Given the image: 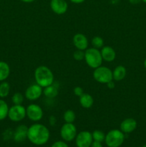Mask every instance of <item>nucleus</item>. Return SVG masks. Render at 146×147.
<instances>
[{
	"instance_id": "nucleus-1",
	"label": "nucleus",
	"mask_w": 146,
	"mask_h": 147,
	"mask_svg": "<svg viewBox=\"0 0 146 147\" xmlns=\"http://www.w3.org/2000/svg\"><path fill=\"white\" fill-rule=\"evenodd\" d=\"M50 133L47 126L41 123H34L28 128L27 138L30 142L41 146L49 141Z\"/></svg>"
},
{
	"instance_id": "nucleus-2",
	"label": "nucleus",
	"mask_w": 146,
	"mask_h": 147,
	"mask_svg": "<svg viewBox=\"0 0 146 147\" xmlns=\"http://www.w3.org/2000/svg\"><path fill=\"white\" fill-rule=\"evenodd\" d=\"M34 79L37 84L42 88H46L54 83V74L48 67L41 65L34 70Z\"/></svg>"
},
{
	"instance_id": "nucleus-3",
	"label": "nucleus",
	"mask_w": 146,
	"mask_h": 147,
	"mask_svg": "<svg viewBox=\"0 0 146 147\" xmlns=\"http://www.w3.org/2000/svg\"><path fill=\"white\" fill-rule=\"evenodd\" d=\"M84 60L90 67L95 69L102 65V57L99 49L90 47L84 50Z\"/></svg>"
},
{
	"instance_id": "nucleus-4",
	"label": "nucleus",
	"mask_w": 146,
	"mask_h": 147,
	"mask_svg": "<svg viewBox=\"0 0 146 147\" xmlns=\"http://www.w3.org/2000/svg\"><path fill=\"white\" fill-rule=\"evenodd\" d=\"M125 140V134L118 129H113L110 131L105 136L104 142L109 147H119L123 144Z\"/></svg>"
},
{
	"instance_id": "nucleus-5",
	"label": "nucleus",
	"mask_w": 146,
	"mask_h": 147,
	"mask_svg": "<svg viewBox=\"0 0 146 147\" xmlns=\"http://www.w3.org/2000/svg\"><path fill=\"white\" fill-rule=\"evenodd\" d=\"M93 78L98 83L107 84L108 82L113 80V71L109 67L101 65L94 69Z\"/></svg>"
},
{
	"instance_id": "nucleus-6",
	"label": "nucleus",
	"mask_w": 146,
	"mask_h": 147,
	"mask_svg": "<svg viewBox=\"0 0 146 147\" xmlns=\"http://www.w3.org/2000/svg\"><path fill=\"white\" fill-rule=\"evenodd\" d=\"M26 116V108L22 105H14L9 109L8 117L11 121L19 122Z\"/></svg>"
},
{
	"instance_id": "nucleus-7",
	"label": "nucleus",
	"mask_w": 146,
	"mask_h": 147,
	"mask_svg": "<svg viewBox=\"0 0 146 147\" xmlns=\"http://www.w3.org/2000/svg\"><path fill=\"white\" fill-rule=\"evenodd\" d=\"M26 114L30 121L37 122L42 119L44 113L41 106L35 103H31L26 108Z\"/></svg>"
},
{
	"instance_id": "nucleus-8",
	"label": "nucleus",
	"mask_w": 146,
	"mask_h": 147,
	"mask_svg": "<svg viewBox=\"0 0 146 147\" xmlns=\"http://www.w3.org/2000/svg\"><path fill=\"white\" fill-rule=\"evenodd\" d=\"M60 136L65 142H72L77 136V128L73 123H65L60 129Z\"/></svg>"
},
{
	"instance_id": "nucleus-9",
	"label": "nucleus",
	"mask_w": 146,
	"mask_h": 147,
	"mask_svg": "<svg viewBox=\"0 0 146 147\" xmlns=\"http://www.w3.org/2000/svg\"><path fill=\"white\" fill-rule=\"evenodd\" d=\"M43 88L38 84L30 85L24 92V97L29 100H36L40 98L43 93Z\"/></svg>"
},
{
	"instance_id": "nucleus-10",
	"label": "nucleus",
	"mask_w": 146,
	"mask_h": 147,
	"mask_svg": "<svg viewBox=\"0 0 146 147\" xmlns=\"http://www.w3.org/2000/svg\"><path fill=\"white\" fill-rule=\"evenodd\" d=\"M92 142V135L87 131H82L76 136V145L77 147H90Z\"/></svg>"
},
{
	"instance_id": "nucleus-11",
	"label": "nucleus",
	"mask_w": 146,
	"mask_h": 147,
	"mask_svg": "<svg viewBox=\"0 0 146 147\" xmlns=\"http://www.w3.org/2000/svg\"><path fill=\"white\" fill-rule=\"evenodd\" d=\"M50 8L56 14L62 15L67 12L68 4L66 0H50Z\"/></svg>"
},
{
	"instance_id": "nucleus-12",
	"label": "nucleus",
	"mask_w": 146,
	"mask_h": 147,
	"mask_svg": "<svg viewBox=\"0 0 146 147\" xmlns=\"http://www.w3.org/2000/svg\"><path fill=\"white\" fill-rule=\"evenodd\" d=\"M72 42L77 50L84 51L88 47V39L84 34H82V33H77V34H74V37H73Z\"/></svg>"
},
{
	"instance_id": "nucleus-13",
	"label": "nucleus",
	"mask_w": 146,
	"mask_h": 147,
	"mask_svg": "<svg viewBox=\"0 0 146 147\" xmlns=\"http://www.w3.org/2000/svg\"><path fill=\"white\" fill-rule=\"evenodd\" d=\"M137 121L133 118H127L120 123V131L124 134L132 133L137 128Z\"/></svg>"
},
{
	"instance_id": "nucleus-14",
	"label": "nucleus",
	"mask_w": 146,
	"mask_h": 147,
	"mask_svg": "<svg viewBox=\"0 0 146 147\" xmlns=\"http://www.w3.org/2000/svg\"><path fill=\"white\" fill-rule=\"evenodd\" d=\"M102 60L107 63L114 61L116 57V53L114 49L110 46H103L100 50Z\"/></svg>"
},
{
	"instance_id": "nucleus-15",
	"label": "nucleus",
	"mask_w": 146,
	"mask_h": 147,
	"mask_svg": "<svg viewBox=\"0 0 146 147\" xmlns=\"http://www.w3.org/2000/svg\"><path fill=\"white\" fill-rule=\"evenodd\" d=\"M28 128L25 125H20L16 129L14 134V140L17 142H24L27 138Z\"/></svg>"
},
{
	"instance_id": "nucleus-16",
	"label": "nucleus",
	"mask_w": 146,
	"mask_h": 147,
	"mask_svg": "<svg viewBox=\"0 0 146 147\" xmlns=\"http://www.w3.org/2000/svg\"><path fill=\"white\" fill-rule=\"evenodd\" d=\"M44 90H43V94L44 96L49 98H54L57 97L59 93V86L56 85V83H53L50 86H47V87L44 88Z\"/></svg>"
},
{
	"instance_id": "nucleus-17",
	"label": "nucleus",
	"mask_w": 146,
	"mask_h": 147,
	"mask_svg": "<svg viewBox=\"0 0 146 147\" xmlns=\"http://www.w3.org/2000/svg\"><path fill=\"white\" fill-rule=\"evenodd\" d=\"M126 74H127V70H126L125 67L121 65H117L113 71V80L121 81L125 78Z\"/></svg>"
},
{
	"instance_id": "nucleus-18",
	"label": "nucleus",
	"mask_w": 146,
	"mask_h": 147,
	"mask_svg": "<svg viewBox=\"0 0 146 147\" xmlns=\"http://www.w3.org/2000/svg\"><path fill=\"white\" fill-rule=\"evenodd\" d=\"M80 98V103L81 106L84 109H90L93 106L94 103V99L92 96L89 93H84Z\"/></svg>"
},
{
	"instance_id": "nucleus-19",
	"label": "nucleus",
	"mask_w": 146,
	"mask_h": 147,
	"mask_svg": "<svg viewBox=\"0 0 146 147\" xmlns=\"http://www.w3.org/2000/svg\"><path fill=\"white\" fill-rule=\"evenodd\" d=\"M10 75V67L6 62L0 61V82L5 81Z\"/></svg>"
},
{
	"instance_id": "nucleus-20",
	"label": "nucleus",
	"mask_w": 146,
	"mask_h": 147,
	"mask_svg": "<svg viewBox=\"0 0 146 147\" xmlns=\"http://www.w3.org/2000/svg\"><path fill=\"white\" fill-rule=\"evenodd\" d=\"M9 108L8 104L5 100L0 99V121H3L8 117L9 113Z\"/></svg>"
},
{
	"instance_id": "nucleus-21",
	"label": "nucleus",
	"mask_w": 146,
	"mask_h": 147,
	"mask_svg": "<svg viewBox=\"0 0 146 147\" xmlns=\"http://www.w3.org/2000/svg\"><path fill=\"white\" fill-rule=\"evenodd\" d=\"M10 92V85L6 81L1 82L0 84V98H4L9 96Z\"/></svg>"
},
{
	"instance_id": "nucleus-22",
	"label": "nucleus",
	"mask_w": 146,
	"mask_h": 147,
	"mask_svg": "<svg viewBox=\"0 0 146 147\" xmlns=\"http://www.w3.org/2000/svg\"><path fill=\"white\" fill-rule=\"evenodd\" d=\"M63 119L65 123H73L76 119V114L72 110H67L63 114Z\"/></svg>"
},
{
	"instance_id": "nucleus-23",
	"label": "nucleus",
	"mask_w": 146,
	"mask_h": 147,
	"mask_svg": "<svg viewBox=\"0 0 146 147\" xmlns=\"http://www.w3.org/2000/svg\"><path fill=\"white\" fill-rule=\"evenodd\" d=\"M92 45L93 47L97 49H101L104 46V40L100 36H95L92 39Z\"/></svg>"
},
{
	"instance_id": "nucleus-24",
	"label": "nucleus",
	"mask_w": 146,
	"mask_h": 147,
	"mask_svg": "<svg viewBox=\"0 0 146 147\" xmlns=\"http://www.w3.org/2000/svg\"><path fill=\"white\" fill-rule=\"evenodd\" d=\"M92 135L93 140L96 141V142H102L103 141H104V139H105L104 134L100 130L94 131L93 133L92 134Z\"/></svg>"
},
{
	"instance_id": "nucleus-25",
	"label": "nucleus",
	"mask_w": 146,
	"mask_h": 147,
	"mask_svg": "<svg viewBox=\"0 0 146 147\" xmlns=\"http://www.w3.org/2000/svg\"><path fill=\"white\" fill-rule=\"evenodd\" d=\"M24 96L21 93H15L11 98L14 105H21L24 101Z\"/></svg>"
},
{
	"instance_id": "nucleus-26",
	"label": "nucleus",
	"mask_w": 146,
	"mask_h": 147,
	"mask_svg": "<svg viewBox=\"0 0 146 147\" xmlns=\"http://www.w3.org/2000/svg\"><path fill=\"white\" fill-rule=\"evenodd\" d=\"M73 57L77 61H81L84 59V51L80 50H77L73 53Z\"/></svg>"
},
{
	"instance_id": "nucleus-27",
	"label": "nucleus",
	"mask_w": 146,
	"mask_h": 147,
	"mask_svg": "<svg viewBox=\"0 0 146 147\" xmlns=\"http://www.w3.org/2000/svg\"><path fill=\"white\" fill-rule=\"evenodd\" d=\"M73 91H74V95L76 96H78V97H80L84 93V90H83L82 88L80 87V86H77V87L74 88Z\"/></svg>"
},
{
	"instance_id": "nucleus-28",
	"label": "nucleus",
	"mask_w": 146,
	"mask_h": 147,
	"mask_svg": "<svg viewBox=\"0 0 146 147\" xmlns=\"http://www.w3.org/2000/svg\"><path fill=\"white\" fill-rule=\"evenodd\" d=\"M51 147H68L67 144L64 142H62V141H58V142H56L52 145Z\"/></svg>"
},
{
	"instance_id": "nucleus-29",
	"label": "nucleus",
	"mask_w": 146,
	"mask_h": 147,
	"mask_svg": "<svg viewBox=\"0 0 146 147\" xmlns=\"http://www.w3.org/2000/svg\"><path fill=\"white\" fill-rule=\"evenodd\" d=\"M49 122H50V124L51 126H54L56 123V122H57V119H56V118L54 116H51L50 119H49Z\"/></svg>"
},
{
	"instance_id": "nucleus-30",
	"label": "nucleus",
	"mask_w": 146,
	"mask_h": 147,
	"mask_svg": "<svg viewBox=\"0 0 146 147\" xmlns=\"http://www.w3.org/2000/svg\"><path fill=\"white\" fill-rule=\"evenodd\" d=\"M91 147H102V146L101 142L94 141V142H92V143Z\"/></svg>"
},
{
	"instance_id": "nucleus-31",
	"label": "nucleus",
	"mask_w": 146,
	"mask_h": 147,
	"mask_svg": "<svg viewBox=\"0 0 146 147\" xmlns=\"http://www.w3.org/2000/svg\"><path fill=\"white\" fill-rule=\"evenodd\" d=\"M107 88H110V89H113V88H114L115 86V83H114V81H113V80H111V81L108 82V83H107Z\"/></svg>"
},
{
	"instance_id": "nucleus-32",
	"label": "nucleus",
	"mask_w": 146,
	"mask_h": 147,
	"mask_svg": "<svg viewBox=\"0 0 146 147\" xmlns=\"http://www.w3.org/2000/svg\"><path fill=\"white\" fill-rule=\"evenodd\" d=\"M72 3L73 4H82V3L84 2L85 0H70Z\"/></svg>"
},
{
	"instance_id": "nucleus-33",
	"label": "nucleus",
	"mask_w": 146,
	"mask_h": 147,
	"mask_svg": "<svg viewBox=\"0 0 146 147\" xmlns=\"http://www.w3.org/2000/svg\"><path fill=\"white\" fill-rule=\"evenodd\" d=\"M128 1L131 4H137L142 1V0H128Z\"/></svg>"
},
{
	"instance_id": "nucleus-34",
	"label": "nucleus",
	"mask_w": 146,
	"mask_h": 147,
	"mask_svg": "<svg viewBox=\"0 0 146 147\" xmlns=\"http://www.w3.org/2000/svg\"><path fill=\"white\" fill-rule=\"evenodd\" d=\"M21 1L24 3H31V2H34V1H36V0H21Z\"/></svg>"
},
{
	"instance_id": "nucleus-35",
	"label": "nucleus",
	"mask_w": 146,
	"mask_h": 147,
	"mask_svg": "<svg viewBox=\"0 0 146 147\" xmlns=\"http://www.w3.org/2000/svg\"><path fill=\"white\" fill-rule=\"evenodd\" d=\"M144 67H145V68L146 69V58H145V61H144Z\"/></svg>"
},
{
	"instance_id": "nucleus-36",
	"label": "nucleus",
	"mask_w": 146,
	"mask_h": 147,
	"mask_svg": "<svg viewBox=\"0 0 146 147\" xmlns=\"http://www.w3.org/2000/svg\"><path fill=\"white\" fill-rule=\"evenodd\" d=\"M142 1H143V2L145 3V4H146V0H142Z\"/></svg>"
},
{
	"instance_id": "nucleus-37",
	"label": "nucleus",
	"mask_w": 146,
	"mask_h": 147,
	"mask_svg": "<svg viewBox=\"0 0 146 147\" xmlns=\"http://www.w3.org/2000/svg\"><path fill=\"white\" fill-rule=\"evenodd\" d=\"M143 147H146V144H145V145H144V146H143Z\"/></svg>"
}]
</instances>
